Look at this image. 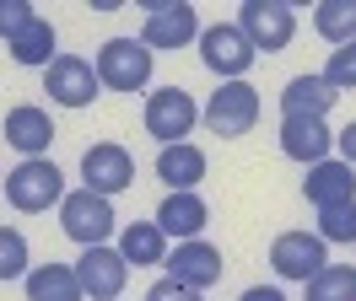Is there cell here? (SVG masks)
<instances>
[{
  "label": "cell",
  "instance_id": "cell-1",
  "mask_svg": "<svg viewBox=\"0 0 356 301\" xmlns=\"http://www.w3.org/2000/svg\"><path fill=\"white\" fill-rule=\"evenodd\" d=\"M65 194H70L65 178H60V167H54L49 156H22L17 167L6 172V199H11L22 215L49 210V205H60Z\"/></svg>",
  "mask_w": 356,
  "mask_h": 301
},
{
  "label": "cell",
  "instance_id": "cell-2",
  "mask_svg": "<svg viewBox=\"0 0 356 301\" xmlns=\"http://www.w3.org/2000/svg\"><path fill=\"white\" fill-rule=\"evenodd\" d=\"M152 49L140 38H108L103 49H97V60H92V70H97V81L108 86V92H146V81H152Z\"/></svg>",
  "mask_w": 356,
  "mask_h": 301
},
{
  "label": "cell",
  "instance_id": "cell-3",
  "mask_svg": "<svg viewBox=\"0 0 356 301\" xmlns=\"http://www.w3.org/2000/svg\"><path fill=\"white\" fill-rule=\"evenodd\" d=\"M60 226H65L70 242H81V248H97V242H108L119 232V215H113V199L92 189H70L60 199Z\"/></svg>",
  "mask_w": 356,
  "mask_h": 301
},
{
  "label": "cell",
  "instance_id": "cell-4",
  "mask_svg": "<svg viewBox=\"0 0 356 301\" xmlns=\"http://www.w3.org/2000/svg\"><path fill=\"white\" fill-rule=\"evenodd\" d=\"M200 60L211 76H222V81H248V70H254V43L238 33V22H211L200 27Z\"/></svg>",
  "mask_w": 356,
  "mask_h": 301
},
{
  "label": "cell",
  "instance_id": "cell-5",
  "mask_svg": "<svg viewBox=\"0 0 356 301\" xmlns=\"http://www.w3.org/2000/svg\"><path fill=\"white\" fill-rule=\"evenodd\" d=\"M238 33L254 43V54L265 49V54H281L297 33V11H291L286 0H243L238 6Z\"/></svg>",
  "mask_w": 356,
  "mask_h": 301
},
{
  "label": "cell",
  "instance_id": "cell-6",
  "mask_svg": "<svg viewBox=\"0 0 356 301\" xmlns=\"http://www.w3.org/2000/svg\"><path fill=\"white\" fill-rule=\"evenodd\" d=\"M146 49H189L200 43V17L189 0H146V27H140Z\"/></svg>",
  "mask_w": 356,
  "mask_h": 301
},
{
  "label": "cell",
  "instance_id": "cell-7",
  "mask_svg": "<svg viewBox=\"0 0 356 301\" xmlns=\"http://www.w3.org/2000/svg\"><path fill=\"white\" fill-rule=\"evenodd\" d=\"M254 119H259V92L248 81H222L211 92V103H205V124L222 140H243L254 129Z\"/></svg>",
  "mask_w": 356,
  "mask_h": 301
},
{
  "label": "cell",
  "instance_id": "cell-8",
  "mask_svg": "<svg viewBox=\"0 0 356 301\" xmlns=\"http://www.w3.org/2000/svg\"><path fill=\"white\" fill-rule=\"evenodd\" d=\"M200 124V108L184 86H156L146 92V135H156L162 146H178L189 129Z\"/></svg>",
  "mask_w": 356,
  "mask_h": 301
},
{
  "label": "cell",
  "instance_id": "cell-9",
  "mask_svg": "<svg viewBox=\"0 0 356 301\" xmlns=\"http://www.w3.org/2000/svg\"><path fill=\"white\" fill-rule=\"evenodd\" d=\"M130 183H135V156L119 140H97V146L81 150V189L113 199V194H124Z\"/></svg>",
  "mask_w": 356,
  "mask_h": 301
},
{
  "label": "cell",
  "instance_id": "cell-10",
  "mask_svg": "<svg viewBox=\"0 0 356 301\" xmlns=\"http://www.w3.org/2000/svg\"><path fill=\"white\" fill-rule=\"evenodd\" d=\"M44 92L54 108H92L97 103V92H103V81H97V70H92V60H81V54H60V60L44 70Z\"/></svg>",
  "mask_w": 356,
  "mask_h": 301
},
{
  "label": "cell",
  "instance_id": "cell-11",
  "mask_svg": "<svg viewBox=\"0 0 356 301\" xmlns=\"http://www.w3.org/2000/svg\"><path fill=\"white\" fill-rule=\"evenodd\" d=\"M324 264H330V242L318 232H281L270 242V269L281 280H302V285H308Z\"/></svg>",
  "mask_w": 356,
  "mask_h": 301
},
{
  "label": "cell",
  "instance_id": "cell-12",
  "mask_svg": "<svg viewBox=\"0 0 356 301\" xmlns=\"http://www.w3.org/2000/svg\"><path fill=\"white\" fill-rule=\"evenodd\" d=\"M76 280H81V291H87L92 301H119V296H124V285H130V264H124L119 248L97 242V248H81V258H76Z\"/></svg>",
  "mask_w": 356,
  "mask_h": 301
},
{
  "label": "cell",
  "instance_id": "cell-13",
  "mask_svg": "<svg viewBox=\"0 0 356 301\" xmlns=\"http://www.w3.org/2000/svg\"><path fill=\"white\" fill-rule=\"evenodd\" d=\"M168 275L184 280V285H195V291H211V285L227 275L222 248L205 242V237H189V242H178L173 253H168Z\"/></svg>",
  "mask_w": 356,
  "mask_h": 301
},
{
  "label": "cell",
  "instance_id": "cell-14",
  "mask_svg": "<svg viewBox=\"0 0 356 301\" xmlns=\"http://www.w3.org/2000/svg\"><path fill=\"white\" fill-rule=\"evenodd\" d=\"M0 135H6V146H17L22 156H49V146H54V119H49V108H38V103H17V108H6Z\"/></svg>",
  "mask_w": 356,
  "mask_h": 301
},
{
  "label": "cell",
  "instance_id": "cell-15",
  "mask_svg": "<svg viewBox=\"0 0 356 301\" xmlns=\"http://www.w3.org/2000/svg\"><path fill=\"white\" fill-rule=\"evenodd\" d=\"M302 194H308L313 210H334V205H351L356 199V172L346 162H313L308 178H302Z\"/></svg>",
  "mask_w": 356,
  "mask_h": 301
},
{
  "label": "cell",
  "instance_id": "cell-16",
  "mask_svg": "<svg viewBox=\"0 0 356 301\" xmlns=\"http://www.w3.org/2000/svg\"><path fill=\"white\" fill-rule=\"evenodd\" d=\"M330 150H334V135L324 119H281V156L313 167V162H330Z\"/></svg>",
  "mask_w": 356,
  "mask_h": 301
},
{
  "label": "cell",
  "instance_id": "cell-17",
  "mask_svg": "<svg viewBox=\"0 0 356 301\" xmlns=\"http://www.w3.org/2000/svg\"><path fill=\"white\" fill-rule=\"evenodd\" d=\"M205 150L195 140H178V146H162L156 150V178L168 183V194H184V189H200L205 183Z\"/></svg>",
  "mask_w": 356,
  "mask_h": 301
},
{
  "label": "cell",
  "instance_id": "cell-18",
  "mask_svg": "<svg viewBox=\"0 0 356 301\" xmlns=\"http://www.w3.org/2000/svg\"><path fill=\"white\" fill-rule=\"evenodd\" d=\"M152 221H156V226H162L168 237L189 242V237H200V232H205V221H211V205L200 199V189H184V194H168V199L156 205Z\"/></svg>",
  "mask_w": 356,
  "mask_h": 301
},
{
  "label": "cell",
  "instance_id": "cell-19",
  "mask_svg": "<svg viewBox=\"0 0 356 301\" xmlns=\"http://www.w3.org/2000/svg\"><path fill=\"white\" fill-rule=\"evenodd\" d=\"M334 97H340V92H334L324 76H313V70L308 76H291L286 92H281V119H324L334 108Z\"/></svg>",
  "mask_w": 356,
  "mask_h": 301
},
{
  "label": "cell",
  "instance_id": "cell-20",
  "mask_svg": "<svg viewBox=\"0 0 356 301\" xmlns=\"http://www.w3.org/2000/svg\"><path fill=\"white\" fill-rule=\"evenodd\" d=\"M22 285H27V301H87L76 264H33Z\"/></svg>",
  "mask_w": 356,
  "mask_h": 301
},
{
  "label": "cell",
  "instance_id": "cell-21",
  "mask_svg": "<svg viewBox=\"0 0 356 301\" xmlns=\"http://www.w3.org/2000/svg\"><path fill=\"white\" fill-rule=\"evenodd\" d=\"M119 253H124V264H135V269L168 264V232H162L156 221H130V226L119 232Z\"/></svg>",
  "mask_w": 356,
  "mask_h": 301
},
{
  "label": "cell",
  "instance_id": "cell-22",
  "mask_svg": "<svg viewBox=\"0 0 356 301\" xmlns=\"http://www.w3.org/2000/svg\"><path fill=\"white\" fill-rule=\"evenodd\" d=\"M6 54H11L17 64H27V70H49V64L60 60V54H54V22H49V17H33L17 38L6 43Z\"/></svg>",
  "mask_w": 356,
  "mask_h": 301
},
{
  "label": "cell",
  "instance_id": "cell-23",
  "mask_svg": "<svg viewBox=\"0 0 356 301\" xmlns=\"http://www.w3.org/2000/svg\"><path fill=\"white\" fill-rule=\"evenodd\" d=\"M313 27H318V38H330L334 49H340V43H356V0H324V6H313Z\"/></svg>",
  "mask_w": 356,
  "mask_h": 301
},
{
  "label": "cell",
  "instance_id": "cell-24",
  "mask_svg": "<svg viewBox=\"0 0 356 301\" xmlns=\"http://www.w3.org/2000/svg\"><path fill=\"white\" fill-rule=\"evenodd\" d=\"M308 301H356V264H324L308 280Z\"/></svg>",
  "mask_w": 356,
  "mask_h": 301
},
{
  "label": "cell",
  "instance_id": "cell-25",
  "mask_svg": "<svg viewBox=\"0 0 356 301\" xmlns=\"http://www.w3.org/2000/svg\"><path fill=\"white\" fill-rule=\"evenodd\" d=\"M33 258H27V237L17 226H0V280H27Z\"/></svg>",
  "mask_w": 356,
  "mask_h": 301
},
{
  "label": "cell",
  "instance_id": "cell-26",
  "mask_svg": "<svg viewBox=\"0 0 356 301\" xmlns=\"http://www.w3.org/2000/svg\"><path fill=\"white\" fill-rule=\"evenodd\" d=\"M313 232L324 237V242H356V199L351 205H334V210H318Z\"/></svg>",
  "mask_w": 356,
  "mask_h": 301
},
{
  "label": "cell",
  "instance_id": "cell-27",
  "mask_svg": "<svg viewBox=\"0 0 356 301\" xmlns=\"http://www.w3.org/2000/svg\"><path fill=\"white\" fill-rule=\"evenodd\" d=\"M318 76H324L334 92H356V43H340V49L330 54V64H324Z\"/></svg>",
  "mask_w": 356,
  "mask_h": 301
},
{
  "label": "cell",
  "instance_id": "cell-28",
  "mask_svg": "<svg viewBox=\"0 0 356 301\" xmlns=\"http://www.w3.org/2000/svg\"><path fill=\"white\" fill-rule=\"evenodd\" d=\"M33 17H38V11H33V0H0V43H11Z\"/></svg>",
  "mask_w": 356,
  "mask_h": 301
},
{
  "label": "cell",
  "instance_id": "cell-29",
  "mask_svg": "<svg viewBox=\"0 0 356 301\" xmlns=\"http://www.w3.org/2000/svg\"><path fill=\"white\" fill-rule=\"evenodd\" d=\"M205 291H195V285H184V280H173V275H162L152 285V291H146V301H200Z\"/></svg>",
  "mask_w": 356,
  "mask_h": 301
},
{
  "label": "cell",
  "instance_id": "cell-30",
  "mask_svg": "<svg viewBox=\"0 0 356 301\" xmlns=\"http://www.w3.org/2000/svg\"><path fill=\"white\" fill-rule=\"evenodd\" d=\"M334 146H340V162H346V167H356V119L334 135Z\"/></svg>",
  "mask_w": 356,
  "mask_h": 301
},
{
  "label": "cell",
  "instance_id": "cell-31",
  "mask_svg": "<svg viewBox=\"0 0 356 301\" xmlns=\"http://www.w3.org/2000/svg\"><path fill=\"white\" fill-rule=\"evenodd\" d=\"M238 301H286V296H281L275 285H248V291H243Z\"/></svg>",
  "mask_w": 356,
  "mask_h": 301
}]
</instances>
